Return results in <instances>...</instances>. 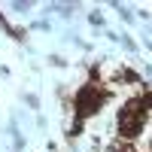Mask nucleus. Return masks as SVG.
Listing matches in <instances>:
<instances>
[{
	"label": "nucleus",
	"mask_w": 152,
	"mask_h": 152,
	"mask_svg": "<svg viewBox=\"0 0 152 152\" xmlns=\"http://www.w3.org/2000/svg\"><path fill=\"white\" fill-rule=\"evenodd\" d=\"M107 100H110V88H107V85H100V82H88V85H82L79 91H76V97H73L76 119L85 122V119L97 116V113L104 110Z\"/></svg>",
	"instance_id": "f257e3e1"
},
{
	"label": "nucleus",
	"mask_w": 152,
	"mask_h": 152,
	"mask_svg": "<svg viewBox=\"0 0 152 152\" xmlns=\"http://www.w3.org/2000/svg\"><path fill=\"white\" fill-rule=\"evenodd\" d=\"M146 122H149V110L143 107V100L140 97L128 100V104L119 110V134H122V140L140 137L143 128H146Z\"/></svg>",
	"instance_id": "f03ea898"
},
{
	"label": "nucleus",
	"mask_w": 152,
	"mask_h": 152,
	"mask_svg": "<svg viewBox=\"0 0 152 152\" xmlns=\"http://www.w3.org/2000/svg\"><path fill=\"white\" fill-rule=\"evenodd\" d=\"M107 152H140V149H134V143H131V140H122V137H119V140L113 143Z\"/></svg>",
	"instance_id": "7ed1b4c3"
},
{
	"label": "nucleus",
	"mask_w": 152,
	"mask_h": 152,
	"mask_svg": "<svg viewBox=\"0 0 152 152\" xmlns=\"http://www.w3.org/2000/svg\"><path fill=\"white\" fill-rule=\"evenodd\" d=\"M149 152H152V140H149Z\"/></svg>",
	"instance_id": "20e7f679"
}]
</instances>
